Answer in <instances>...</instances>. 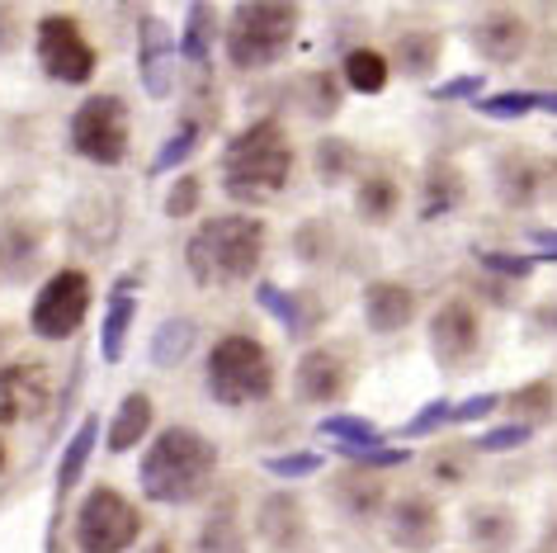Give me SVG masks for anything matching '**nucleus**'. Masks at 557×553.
<instances>
[{"mask_svg":"<svg viewBox=\"0 0 557 553\" xmlns=\"http://www.w3.org/2000/svg\"><path fill=\"white\" fill-rule=\"evenodd\" d=\"M322 468V454L317 450H298V454H278V459H264V474L270 478H308V474H317Z\"/></svg>","mask_w":557,"mask_h":553,"instance_id":"29","label":"nucleus"},{"mask_svg":"<svg viewBox=\"0 0 557 553\" xmlns=\"http://www.w3.org/2000/svg\"><path fill=\"white\" fill-rule=\"evenodd\" d=\"M260 525H264V530H270L274 539H284V525H288V530H298V520H294V506H288L284 496L264 506V520H260Z\"/></svg>","mask_w":557,"mask_h":553,"instance_id":"42","label":"nucleus"},{"mask_svg":"<svg viewBox=\"0 0 557 553\" xmlns=\"http://www.w3.org/2000/svg\"><path fill=\"white\" fill-rule=\"evenodd\" d=\"M256 303H260V308L270 312V317H278V322H284L288 331H298V308L288 303V294H284L278 284H260V288H256Z\"/></svg>","mask_w":557,"mask_h":553,"instance_id":"32","label":"nucleus"},{"mask_svg":"<svg viewBox=\"0 0 557 553\" xmlns=\"http://www.w3.org/2000/svg\"><path fill=\"white\" fill-rule=\"evenodd\" d=\"M515 403H520L524 411L534 407V417H548V411H553V407H548V403H553V389H548V383H534V389H524L520 397H515Z\"/></svg>","mask_w":557,"mask_h":553,"instance_id":"44","label":"nucleus"},{"mask_svg":"<svg viewBox=\"0 0 557 553\" xmlns=\"http://www.w3.org/2000/svg\"><path fill=\"white\" fill-rule=\"evenodd\" d=\"M397 204H401V189L393 175H369L355 195V209L364 223H387V218L397 213Z\"/></svg>","mask_w":557,"mask_h":553,"instance_id":"18","label":"nucleus"},{"mask_svg":"<svg viewBox=\"0 0 557 553\" xmlns=\"http://www.w3.org/2000/svg\"><path fill=\"white\" fill-rule=\"evenodd\" d=\"M478 114L486 119H524V114H539V90H506V95H482Z\"/></svg>","mask_w":557,"mask_h":553,"instance_id":"23","label":"nucleus"},{"mask_svg":"<svg viewBox=\"0 0 557 553\" xmlns=\"http://www.w3.org/2000/svg\"><path fill=\"white\" fill-rule=\"evenodd\" d=\"M539 114H557V95H548V90H539Z\"/></svg>","mask_w":557,"mask_h":553,"instance_id":"47","label":"nucleus"},{"mask_svg":"<svg viewBox=\"0 0 557 553\" xmlns=\"http://www.w3.org/2000/svg\"><path fill=\"white\" fill-rule=\"evenodd\" d=\"M496 407H500V397H492V393H478V397H468V403L449 407V421H454V426H463V421H482V417H492Z\"/></svg>","mask_w":557,"mask_h":553,"instance_id":"40","label":"nucleus"},{"mask_svg":"<svg viewBox=\"0 0 557 553\" xmlns=\"http://www.w3.org/2000/svg\"><path fill=\"white\" fill-rule=\"evenodd\" d=\"M463 195V180H458L454 165H435L430 171V195H425V218H440L449 204Z\"/></svg>","mask_w":557,"mask_h":553,"instance_id":"27","label":"nucleus"},{"mask_svg":"<svg viewBox=\"0 0 557 553\" xmlns=\"http://www.w3.org/2000/svg\"><path fill=\"white\" fill-rule=\"evenodd\" d=\"M15 15H10V10L5 5H0V52H10V48H15Z\"/></svg>","mask_w":557,"mask_h":553,"instance_id":"45","label":"nucleus"},{"mask_svg":"<svg viewBox=\"0 0 557 553\" xmlns=\"http://www.w3.org/2000/svg\"><path fill=\"white\" fill-rule=\"evenodd\" d=\"M133 312H137V303H133V280H123L119 294H114V303H109V312H104V336H100V351H104L109 365H114V359L123 355V345H128Z\"/></svg>","mask_w":557,"mask_h":553,"instance_id":"17","label":"nucleus"},{"mask_svg":"<svg viewBox=\"0 0 557 553\" xmlns=\"http://www.w3.org/2000/svg\"><path fill=\"white\" fill-rule=\"evenodd\" d=\"M72 147L95 165H119L128 157V109L119 95H95L72 114Z\"/></svg>","mask_w":557,"mask_h":553,"instance_id":"6","label":"nucleus"},{"mask_svg":"<svg viewBox=\"0 0 557 553\" xmlns=\"http://www.w3.org/2000/svg\"><path fill=\"white\" fill-rule=\"evenodd\" d=\"M274 389L270 351L250 336H222L208 351V393L227 407H246Z\"/></svg>","mask_w":557,"mask_h":553,"instance_id":"5","label":"nucleus"},{"mask_svg":"<svg viewBox=\"0 0 557 553\" xmlns=\"http://www.w3.org/2000/svg\"><path fill=\"white\" fill-rule=\"evenodd\" d=\"M529 242H534V246H539V251H543V256H548V260H557V232H548V228H539V232H529Z\"/></svg>","mask_w":557,"mask_h":553,"instance_id":"46","label":"nucleus"},{"mask_svg":"<svg viewBox=\"0 0 557 553\" xmlns=\"http://www.w3.org/2000/svg\"><path fill=\"white\" fill-rule=\"evenodd\" d=\"M397 58H401V66H407L411 76H425L430 66H435V58H440V38L435 34H401Z\"/></svg>","mask_w":557,"mask_h":553,"instance_id":"26","label":"nucleus"},{"mask_svg":"<svg viewBox=\"0 0 557 553\" xmlns=\"http://www.w3.org/2000/svg\"><path fill=\"white\" fill-rule=\"evenodd\" d=\"M345 389V359L336 351H308L298 365V397L308 403H331Z\"/></svg>","mask_w":557,"mask_h":553,"instance_id":"14","label":"nucleus"},{"mask_svg":"<svg viewBox=\"0 0 557 553\" xmlns=\"http://www.w3.org/2000/svg\"><path fill=\"white\" fill-rule=\"evenodd\" d=\"M322 435H331L341 450H369V445H383V431L364 417H326L317 426Z\"/></svg>","mask_w":557,"mask_h":553,"instance_id":"21","label":"nucleus"},{"mask_svg":"<svg viewBox=\"0 0 557 553\" xmlns=\"http://www.w3.org/2000/svg\"><path fill=\"white\" fill-rule=\"evenodd\" d=\"M264 251V223L246 213H227V218H208L185 246V266L203 288H222V284H242L256 274Z\"/></svg>","mask_w":557,"mask_h":553,"instance_id":"2","label":"nucleus"},{"mask_svg":"<svg viewBox=\"0 0 557 553\" xmlns=\"http://www.w3.org/2000/svg\"><path fill=\"white\" fill-rule=\"evenodd\" d=\"M147 431H151V403L143 393H128L119 403V411H114V426H109V450H114V454L133 450Z\"/></svg>","mask_w":557,"mask_h":553,"instance_id":"16","label":"nucleus"},{"mask_svg":"<svg viewBox=\"0 0 557 553\" xmlns=\"http://www.w3.org/2000/svg\"><path fill=\"white\" fill-rule=\"evenodd\" d=\"M95 435H100V421L86 417V421H81V431L72 435V445H66L62 464H58V488H62V492H66V488H72V482L81 478V468H86L90 450H95Z\"/></svg>","mask_w":557,"mask_h":553,"instance_id":"22","label":"nucleus"},{"mask_svg":"<svg viewBox=\"0 0 557 553\" xmlns=\"http://www.w3.org/2000/svg\"><path fill=\"white\" fill-rule=\"evenodd\" d=\"M213 468H218V450L199 431L171 426L143 454V492L161 506L199 502L208 492V482H213Z\"/></svg>","mask_w":557,"mask_h":553,"instance_id":"1","label":"nucleus"},{"mask_svg":"<svg viewBox=\"0 0 557 553\" xmlns=\"http://www.w3.org/2000/svg\"><path fill=\"white\" fill-rule=\"evenodd\" d=\"M298 34V5L294 0H242L227 20V58L242 72H264L284 62Z\"/></svg>","mask_w":557,"mask_h":553,"instance_id":"4","label":"nucleus"},{"mask_svg":"<svg viewBox=\"0 0 557 553\" xmlns=\"http://www.w3.org/2000/svg\"><path fill=\"white\" fill-rule=\"evenodd\" d=\"M430 351L444 365H458V359H468L478 351V317H472L468 303H444L435 312V322H430Z\"/></svg>","mask_w":557,"mask_h":553,"instance_id":"11","label":"nucleus"},{"mask_svg":"<svg viewBox=\"0 0 557 553\" xmlns=\"http://www.w3.org/2000/svg\"><path fill=\"white\" fill-rule=\"evenodd\" d=\"M500 189H506L510 204H529V199H534V189H539L534 165H510L506 180H500Z\"/></svg>","mask_w":557,"mask_h":553,"instance_id":"34","label":"nucleus"},{"mask_svg":"<svg viewBox=\"0 0 557 553\" xmlns=\"http://www.w3.org/2000/svg\"><path fill=\"white\" fill-rule=\"evenodd\" d=\"M38 62H44V72L52 81H62V86H86L95 76V48L72 15L38 20Z\"/></svg>","mask_w":557,"mask_h":553,"instance_id":"9","label":"nucleus"},{"mask_svg":"<svg viewBox=\"0 0 557 553\" xmlns=\"http://www.w3.org/2000/svg\"><path fill=\"white\" fill-rule=\"evenodd\" d=\"M478 95H482V76H454V81H444V86L430 90V100L454 105V100H478Z\"/></svg>","mask_w":557,"mask_h":553,"instance_id":"36","label":"nucleus"},{"mask_svg":"<svg viewBox=\"0 0 557 553\" xmlns=\"http://www.w3.org/2000/svg\"><path fill=\"white\" fill-rule=\"evenodd\" d=\"M411 312H416V298L401 284L383 280V284L364 288V317H369L373 331H401L411 322Z\"/></svg>","mask_w":557,"mask_h":553,"instance_id":"15","label":"nucleus"},{"mask_svg":"<svg viewBox=\"0 0 557 553\" xmlns=\"http://www.w3.org/2000/svg\"><path fill=\"white\" fill-rule=\"evenodd\" d=\"M194 345V322H165L161 331H157V341H151V359H157L161 369H171V365H180V355H185Z\"/></svg>","mask_w":557,"mask_h":553,"instance_id":"25","label":"nucleus"},{"mask_svg":"<svg viewBox=\"0 0 557 553\" xmlns=\"http://www.w3.org/2000/svg\"><path fill=\"white\" fill-rule=\"evenodd\" d=\"M137 72H143V90L151 100H165L175 86V44L165 20L147 15L143 29H137Z\"/></svg>","mask_w":557,"mask_h":553,"instance_id":"10","label":"nucleus"},{"mask_svg":"<svg viewBox=\"0 0 557 553\" xmlns=\"http://www.w3.org/2000/svg\"><path fill=\"white\" fill-rule=\"evenodd\" d=\"M38 374L29 365L24 369H15V374L5 379V389H0V421H15V417H24V403H38L44 397V389H29Z\"/></svg>","mask_w":557,"mask_h":553,"instance_id":"24","label":"nucleus"},{"mask_svg":"<svg viewBox=\"0 0 557 553\" xmlns=\"http://www.w3.org/2000/svg\"><path fill=\"white\" fill-rule=\"evenodd\" d=\"M510 520L500 516V511H478V516H472V539H478V544H492V549H506L510 544Z\"/></svg>","mask_w":557,"mask_h":553,"instance_id":"30","label":"nucleus"},{"mask_svg":"<svg viewBox=\"0 0 557 553\" xmlns=\"http://www.w3.org/2000/svg\"><path fill=\"white\" fill-rule=\"evenodd\" d=\"M86 312H90V280H86V270H58L44 288H38L29 327L38 331V336H48V341H66L81 322H86Z\"/></svg>","mask_w":557,"mask_h":553,"instance_id":"8","label":"nucleus"},{"mask_svg":"<svg viewBox=\"0 0 557 553\" xmlns=\"http://www.w3.org/2000/svg\"><path fill=\"white\" fill-rule=\"evenodd\" d=\"M345 459H355L359 468H397L407 464V450H383V445H369V450H341Z\"/></svg>","mask_w":557,"mask_h":553,"instance_id":"37","label":"nucleus"},{"mask_svg":"<svg viewBox=\"0 0 557 553\" xmlns=\"http://www.w3.org/2000/svg\"><path fill=\"white\" fill-rule=\"evenodd\" d=\"M199 147V128H194V123H185V128H180L171 143H165L161 151H157V161H151V175H165V171H175L180 161H189V151Z\"/></svg>","mask_w":557,"mask_h":553,"instance_id":"28","label":"nucleus"},{"mask_svg":"<svg viewBox=\"0 0 557 553\" xmlns=\"http://www.w3.org/2000/svg\"><path fill=\"white\" fill-rule=\"evenodd\" d=\"M213 34H218V15L208 0H194L189 15H185V58L194 66L208 62V52H213Z\"/></svg>","mask_w":557,"mask_h":553,"instance_id":"20","label":"nucleus"},{"mask_svg":"<svg viewBox=\"0 0 557 553\" xmlns=\"http://www.w3.org/2000/svg\"><path fill=\"white\" fill-rule=\"evenodd\" d=\"M345 502H350L355 516H373V511H379V502H383V488H379L373 478H359L355 488H345Z\"/></svg>","mask_w":557,"mask_h":553,"instance_id":"38","label":"nucleus"},{"mask_svg":"<svg viewBox=\"0 0 557 553\" xmlns=\"http://www.w3.org/2000/svg\"><path fill=\"white\" fill-rule=\"evenodd\" d=\"M387 534H393L397 549H430L440 539V516L435 506L425 502V496H401L393 506V516H387Z\"/></svg>","mask_w":557,"mask_h":553,"instance_id":"12","label":"nucleus"},{"mask_svg":"<svg viewBox=\"0 0 557 553\" xmlns=\"http://www.w3.org/2000/svg\"><path fill=\"white\" fill-rule=\"evenodd\" d=\"M345 165H350V147H345L341 137H326V143H322V175L336 180Z\"/></svg>","mask_w":557,"mask_h":553,"instance_id":"43","label":"nucleus"},{"mask_svg":"<svg viewBox=\"0 0 557 553\" xmlns=\"http://www.w3.org/2000/svg\"><path fill=\"white\" fill-rule=\"evenodd\" d=\"M529 440V426H496V431H486L482 440H478V450H486V454H506V450H520Z\"/></svg>","mask_w":557,"mask_h":553,"instance_id":"35","label":"nucleus"},{"mask_svg":"<svg viewBox=\"0 0 557 553\" xmlns=\"http://www.w3.org/2000/svg\"><path fill=\"white\" fill-rule=\"evenodd\" d=\"M478 260L496 274H510V280H524L534 270V256H500V251H478Z\"/></svg>","mask_w":557,"mask_h":553,"instance_id":"39","label":"nucleus"},{"mask_svg":"<svg viewBox=\"0 0 557 553\" xmlns=\"http://www.w3.org/2000/svg\"><path fill=\"white\" fill-rule=\"evenodd\" d=\"M199 195H203L199 175H180V185L171 189V199H165V218H189L199 209Z\"/></svg>","mask_w":557,"mask_h":553,"instance_id":"33","label":"nucleus"},{"mask_svg":"<svg viewBox=\"0 0 557 553\" xmlns=\"http://www.w3.org/2000/svg\"><path fill=\"white\" fill-rule=\"evenodd\" d=\"M288 171H294V147L274 119H256L222 147V185L236 199L274 195L288 185Z\"/></svg>","mask_w":557,"mask_h":553,"instance_id":"3","label":"nucleus"},{"mask_svg":"<svg viewBox=\"0 0 557 553\" xmlns=\"http://www.w3.org/2000/svg\"><path fill=\"white\" fill-rule=\"evenodd\" d=\"M444 421H449V403H430L421 417H411L407 426H401V435H407V440L430 435V431H435V426H444Z\"/></svg>","mask_w":557,"mask_h":553,"instance_id":"41","label":"nucleus"},{"mask_svg":"<svg viewBox=\"0 0 557 553\" xmlns=\"http://www.w3.org/2000/svg\"><path fill=\"white\" fill-rule=\"evenodd\" d=\"M478 48L486 52L492 62H520L524 48H529V24L510 10H496L478 24Z\"/></svg>","mask_w":557,"mask_h":553,"instance_id":"13","label":"nucleus"},{"mask_svg":"<svg viewBox=\"0 0 557 553\" xmlns=\"http://www.w3.org/2000/svg\"><path fill=\"white\" fill-rule=\"evenodd\" d=\"M308 114L312 119H331L341 109V90H336V76H312L308 81Z\"/></svg>","mask_w":557,"mask_h":553,"instance_id":"31","label":"nucleus"},{"mask_svg":"<svg viewBox=\"0 0 557 553\" xmlns=\"http://www.w3.org/2000/svg\"><path fill=\"white\" fill-rule=\"evenodd\" d=\"M0 468H5V445H0Z\"/></svg>","mask_w":557,"mask_h":553,"instance_id":"48","label":"nucleus"},{"mask_svg":"<svg viewBox=\"0 0 557 553\" xmlns=\"http://www.w3.org/2000/svg\"><path fill=\"white\" fill-rule=\"evenodd\" d=\"M137 534H143V516L133 511L128 496H119L114 488L86 496V506L76 516V539L86 553H123L133 549Z\"/></svg>","mask_w":557,"mask_h":553,"instance_id":"7","label":"nucleus"},{"mask_svg":"<svg viewBox=\"0 0 557 553\" xmlns=\"http://www.w3.org/2000/svg\"><path fill=\"white\" fill-rule=\"evenodd\" d=\"M341 72H345V86L359 90V95L387 90V58L383 52H373V48H355L350 58L341 62Z\"/></svg>","mask_w":557,"mask_h":553,"instance_id":"19","label":"nucleus"}]
</instances>
